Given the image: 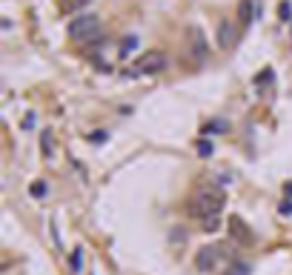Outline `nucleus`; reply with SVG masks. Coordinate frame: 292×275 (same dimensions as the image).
I'll use <instances>...</instances> for the list:
<instances>
[{
  "label": "nucleus",
  "mask_w": 292,
  "mask_h": 275,
  "mask_svg": "<svg viewBox=\"0 0 292 275\" xmlns=\"http://www.w3.org/2000/svg\"><path fill=\"white\" fill-rule=\"evenodd\" d=\"M100 34V23L95 14H81V17H75L69 23V37L72 40H78V43H86V40H92Z\"/></svg>",
  "instance_id": "1"
},
{
  "label": "nucleus",
  "mask_w": 292,
  "mask_h": 275,
  "mask_svg": "<svg viewBox=\"0 0 292 275\" xmlns=\"http://www.w3.org/2000/svg\"><path fill=\"white\" fill-rule=\"evenodd\" d=\"M32 195H35V198H43V195H46V183H43V181H35V186H32Z\"/></svg>",
  "instance_id": "9"
},
{
  "label": "nucleus",
  "mask_w": 292,
  "mask_h": 275,
  "mask_svg": "<svg viewBox=\"0 0 292 275\" xmlns=\"http://www.w3.org/2000/svg\"><path fill=\"white\" fill-rule=\"evenodd\" d=\"M89 0H66V11H78V9H83Z\"/></svg>",
  "instance_id": "8"
},
{
  "label": "nucleus",
  "mask_w": 292,
  "mask_h": 275,
  "mask_svg": "<svg viewBox=\"0 0 292 275\" xmlns=\"http://www.w3.org/2000/svg\"><path fill=\"white\" fill-rule=\"evenodd\" d=\"M284 212H292V204H284Z\"/></svg>",
  "instance_id": "13"
},
{
  "label": "nucleus",
  "mask_w": 292,
  "mask_h": 275,
  "mask_svg": "<svg viewBox=\"0 0 292 275\" xmlns=\"http://www.w3.org/2000/svg\"><path fill=\"white\" fill-rule=\"evenodd\" d=\"M135 43H138V37H135V34H126V37H123V46H120V55H129V52L135 49Z\"/></svg>",
  "instance_id": "7"
},
{
  "label": "nucleus",
  "mask_w": 292,
  "mask_h": 275,
  "mask_svg": "<svg viewBox=\"0 0 292 275\" xmlns=\"http://www.w3.org/2000/svg\"><path fill=\"white\" fill-rule=\"evenodd\" d=\"M290 14H292V6H290V0H284V3H281V20L287 23L290 20Z\"/></svg>",
  "instance_id": "10"
},
{
  "label": "nucleus",
  "mask_w": 292,
  "mask_h": 275,
  "mask_svg": "<svg viewBox=\"0 0 292 275\" xmlns=\"http://www.w3.org/2000/svg\"><path fill=\"white\" fill-rule=\"evenodd\" d=\"M166 66V55L164 52H158V49H149V52H143V55L135 60V75H155V72H161Z\"/></svg>",
  "instance_id": "3"
},
{
  "label": "nucleus",
  "mask_w": 292,
  "mask_h": 275,
  "mask_svg": "<svg viewBox=\"0 0 292 275\" xmlns=\"http://www.w3.org/2000/svg\"><path fill=\"white\" fill-rule=\"evenodd\" d=\"M238 23L232 20H221L218 23V46L221 49H229V46H235V40H238Z\"/></svg>",
  "instance_id": "5"
},
{
  "label": "nucleus",
  "mask_w": 292,
  "mask_h": 275,
  "mask_svg": "<svg viewBox=\"0 0 292 275\" xmlns=\"http://www.w3.org/2000/svg\"><path fill=\"white\" fill-rule=\"evenodd\" d=\"M200 155H209V152H212V143H200Z\"/></svg>",
  "instance_id": "12"
},
{
  "label": "nucleus",
  "mask_w": 292,
  "mask_h": 275,
  "mask_svg": "<svg viewBox=\"0 0 292 275\" xmlns=\"http://www.w3.org/2000/svg\"><path fill=\"white\" fill-rule=\"evenodd\" d=\"M43 149H46V152H52V135H49V132L43 135Z\"/></svg>",
  "instance_id": "11"
},
{
  "label": "nucleus",
  "mask_w": 292,
  "mask_h": 275,
  "mask_svg": "<svg viewBox=\"0 0 292 275\" xmlns=\"http://www.w3.org/2000/svg\"><path fill=\"white\" fill-rule=\"evenodd\" d=\"M187 34H189V49H192V57L195 60H203L206 57V52H209V46H206V34H203V29H200L198 23H192L187 29Z\"/></svg>",
  "instance_id": "4"
},
{
  "label": "nucleus",
  "mask_w": 292,
  "mask_h": 275,
  "mask_svg": "<svg viewBox=\"0 0 292 275\" xmlns=\"http://www.w3.org/2000/svg\"><path fill=\"white\" fill-rule=\"evenodd\" d=\"M252 17H255L252 0H241V3H238V26H241V29H246V26L252 23Z\"/></svg>",
  "instance_id": "6"
},
{
  "label": "nucleus",
  "mask_w": 292,
  "mask_h": 275,
  "mask_svg": "<svg viewBox=\"0 0 292 275\" xmlns=\"http://www.w3.org/2000/svg\"><path fill=\"white\" fill-rule=\"evenodd\" d=\"M221 206H223V192H221V189H215V186H206V189L195 198L192 212H195V215H209V218H215Z\"/></svg>",
  "instance_id": "2"
}]
</instances>
